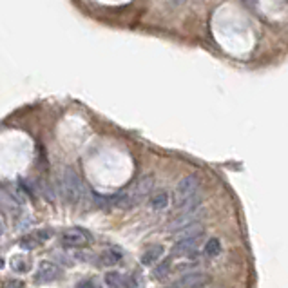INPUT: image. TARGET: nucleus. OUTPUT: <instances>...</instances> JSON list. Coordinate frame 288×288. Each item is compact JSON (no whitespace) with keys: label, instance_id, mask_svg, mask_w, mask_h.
<instances>
[{"label":"nucleus","instance_id":"f8f14e48","mask_svg":"<svg viewBox=\"0 0 288 288\" xmlns=\"http://www.w3.org/2000/svg\"><path fill=\"white\" fill-rule=\"evenodd\" d=\"M171 272H172V261L171 259H165V261H161V263L156 265L154 272H152V277L158 279V281H161V279H165Z\"/></svg>","mask_w":288,"mask_h":288},{"label":"nucleus","instance_id":"4468645a","mask_svg":"<svg viewBox=\"0 0 288 288\" xmlns=\"http://www.w3.org/2000/svg\"><path fill=\"white\" fill-rule=\"evenodd\" d=\"M20 246L24 250H33L34 246H38V239H36L33 234H31V236H24L20 239Z\"/></svg>","mask_w":288,"mask_h":288},{"label":"nucleus","instance_id":"39448f33","mask_svg":"<svg viewBox=\"0 0 288 288\" xmlns=\"http://www.w3.org/2000/svg\"><path fill=\"white\" fill-rule=\"evenodd\" d=\"M91 241H93V236L84 228H69L60 234V245L69 246V249H84L91 245Z\"/></svg>","mask_w":288,"mask_h":288},{"label":"nucleus","instance_id":"f03ea898","mask_svg":"<svg viewBox=\"0 0 288 288\" xmlns=\"http://www.w3.org/2000/svg\"><path fill=\"white\" fill-rule=\"evenodd\" d=\"M60 189L64 192V196L69 199L71 203H78L82 201L84 196H86V187H84L82 180L76 174V171L71 167H67L60 176Z\"/></svg>","mask_w":288,"mask_h":288},{"label":"nucleus","instance_id":"20e7f679","mask_svg":"<svg viewBox=\"0 0 288 288\" xmlns=\"http://www.w3.org/2000/svg\"><path fill=\"white\" fill-rule=\"evenodd\" d=\"M211 284V275L205 272H187L174 279L167 288H207Z\"/></svg>","mask_w":288,"mask_h":288},{"label":"nucleus","instance_id":"423d86ee","mask_svg":"<svg viewBox=\"0 0 288 288\" xmlns=\"http://www.w3.org/2000/svg\"><path fill=\"white\" fill-rule=\"evenodd\" d=\"M196 223H201V212L196 211V212H190V214H178L171 223L167 225V230L171 234H176L181 232V230H185V228L192 227Z\"/></svg>","mask_w":288,"mask_h":288},{"label":"nucleus","instance_id":"f3484780","mask_svg":"<svg viewBox=\"0 0 288 288\" xmlns=\"http://www.w3.org/2000/svg\"><path fill=\"white\" fill-rule=\"evenodd\" d=\"M9 288H24V283H11Z\"/></svg>","mask_w":288,"mask_h":288},{"label":"nucleus","instance_id":"1a4fd4ad","mask_svg":"<svg viewBox=\"0 0 288 288\" xmlns=\"http://www.w3.org/2000/svg\"><path fill=\"white\" fill-rule=\"evenodd\" d=\"M105 284L109 288H129V283L120 272H107L105 274Z\"/></svg>","mask_w":288,"mask_h":288},{"label":"nucleus","instance_id":"2eb2a0df","mask_svg":"<svg viewBox=\"0 0 288 288\" xmlns=\"http://www.w3.org/2000/svg\"><path fill=\"white\" fill-rule=\"evenodd\" d=\"M34 237L38 239V243H42V241H48L53 237V230H49V228H40V230H36L34 232Z\"/></svg>","mask_w":288,"mask_h":288},{"label":"nucleus","instance_id":"f257e3e1","mask_svg":"<svg viewBox=\"0 0 288 288\" xmlns=\"http://www.w3.org/2000/svg\"><path fill=\"white\" fill-rule=\"evenodd\" d=\"M205 228L203 223H196L192 227L185 228L180 232V239L172 246V256L174 258H196L198 256V245L203 241Z\"/></svg>","mask_w":288,"mask_h":288},{"label":"nucleus","instance_id":"dca6fc26","mask_svg":"<svg viewBox=\"0 0 288 288\" xmlns=\"http://www.w3.org/2000/svg\"><path fill=\"white\" fill-rule=\"evenodd\" d=\"M11 267H13L15 272H26L27 270V263L24 261V258H13V263H11Z\"/></svg>","mask_w":288,"mask_h":288},{"label":"nucleus","instance_id":"6ab92c4d","mask_svg":"<svg viewBox=\"0 0 288 288\" xmlns=\"http://www.w3.org/2000/svg\"><path fill=\"white\" fill-rule=\"evenodd\" d=\"M76 288H87V284H86V283H82V284H78Z\"/></svg>","mask_w":288,"mask_h":288},{"label":"nucleus","instance_id":"0eeeda50","mask_svg":"<svg viewBox=\"0 0 288 288\" xmlns=\"http://www.w3.org/2000/svg\"><path fill=\"white\" fill-rule=\"evenodd\" d=\"M60 274H62L60 267H56L55 263L51 261H44L38 267V270H36L34 279H36V283H53V281H56L60 277Z\"/></svg>","mask_w":288,"mask_h":288},{"label":"nucleus","instance_id":"9d476101","mask_svg":"<svg viewBox=\"0 0 288 288\" xmlns=\"http://www.w3.org/2000/svg\"><path fill=\"white\" fill-rule=\"evenodd\" d=\"M203 254L207 256L209 259H214L221 254V241L218 237H212V239L207 241L205 249H203Z\"/></svg>","mask_w":288,"mask_h":288},{"label":"nucleus","instance_id":"a211bd4d","mask_svg":"<svg viewBox=\"0 0 288 288\" xmlns=\"http://www.w3.org/2000/svg\"><path fill=\"white\" fill-rule=\"evenodd\" d=\"M4 230H6V228H4V223L0 221V237H2V234H4Z\"/></svg>","mask_w":288,"mask_h":288},{"label":"nucleus","instance_id":"aec40b11","mask_svg":"<svg viewBox=\"0 0 288 288\" xmlns=\"http://www.w3.org/2000/svg\"><path fill=\"white\" fill-rule=\"evenodd\" d=\"M4 267V259H0V268Z\"/></svg>","mask_w":288,"mask_h":288},{"label":"nucleus","instance_id":"6e6552de","mask_svg":"<svg viewBox=\"0 0 288 288\" xmlns=\"http://www.w3.org/2000/svg\"><path fill=\"white\" fill-rule=\"evenodd\" d=\"M163 254H165V249L161 245L149 246V249L142 254V265H145V267L156 265V263H159V259L163 258Z\"/></svg>","mask_w":288,"mask_h":288},{"label":"nucleus","instance_id":"7ed1b4c3","mask_svg":"<svg viewBox=\"0 0 288 288\" xmlns=\"http://www.w3.org/2000/svg\"><path fill=\"white\" fill-rule=\"evenodd\" d=\"M199 190V176L198 174H189L183 180L178 181L176 185V207L183 205L189 199L196 198Z\"/></svg>","mask_w":288,"mask_h":288},{"label":"nucleus","instance_id":"ddd939ff","mask_svg":"<svg viewBox=\"0 0 288 288\" xmlns=\"http://www.w3.org/2000/svg\"><path fill=\"white\" fill-rule=\"evenodd\" d=\"M167 205H169V194L163 192V190L156 192L151 198V207L154 211H161V209H165Z\"/></svg>","mask_w":288,"mask_h":288},{"label":"nucleus","instance_id":"9b49d317","mask_svg":"<svg viewBox=\"0 0 288 288\" xmlns=\"http://www.w3.org/2000/svg\"><path fill=\"white\" fill-rule=\"evenodd\" d=\"M100 258H102L103 265H116V263H120V259H121V252L118 249H114V246H111V249L103 250Z\"/></svg>","mask_w":288,"mask_h":288}]
</instances>
